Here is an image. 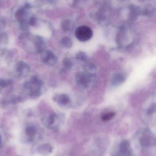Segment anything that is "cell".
Returning a JSON list of instances; mask_svg holds the SVG:
<instances>
[{"label": "cell", "instance_id": "obj_17", "mask_svg": "<svg viewBox=\"0 0 156 156\" xmlns=\"http://www.w3.org/2000/svg\"><path fill=\"white\" fill-rule=\"evenodd\" d=\"M63 66L67 70H69L72 68L73 64L71 60L68 58H65L63 60Z\"/></svg>", "mask_w": 156, "mask_h": 156}, {"label": "cell", "instance_id": "obj_18", "mask_svg": "<svg viewBox=\"0 0 156 156\" xmlns=\"http://www.w3.org/2000/svg\"><path fill=\"white\" fill-rule=\"evenodd\" d=\"M85 68L87 72L92 74H94V73L96 71V68H95V66L92 64L91 63H88L85 66Z\"/></svg>", "mask_w": 156, "mask_h": 156}, {"label": "cell", "instance_id": "obj_13", "mask_svg": "<svg viewBox=\"0 0 156 156\" xmlns=\"http://www.w3.org/2000/svg\"><path fill=\"white\" fill-rule=\"evenodd\" d=\"M76 58L77 59L85 62H88L89 60V58L88 55H87L85 53L83 52H80L77 53Z\"/></svg>", "mask_w": 156, "mask_h": 156}, {"label": "cell", "instance_id": "obj_19", "mask_svg": "<svg viewBox=\"0 0 156 156\" xmlns=\"http://www.w3.org/2000/svg\"><path fill=\"white\" fill-rule=\"evenodd\" d=\"M12 81L10 80H5V79H0V89L5 88L7 86L11 85Z\"/></svg>", "mask_w": 156, "mask_h": 156}, {"label": "cell", "instance_id": "obj_12", "mask_svg": "<svg viewBox=\"0 0 156 156\" xmlns=\"http://www.w3.org/2000/svg\"><path fill=\"white\" fill-rule=\"evenodd\" d=\"M57 119V116L55 114H51L45 118V123L49 127H52L54 124Z\"/></svg>", "mask_w": 156, "mask_h": 156}, {"label": "cell", "instance_id": "obj_2", "mask_svg": "<svg viewBox=\"0 0 156 156\" xmlns=\"http://www.w3.org/2000/svg\"><path fill=\"white\" fill-rule=\"evenodd\" d=\"M94 74L87 72H79L76 76V81L79 87L82 89H88L92 85L94 81Z\"/></svg>", "mask_w": 156, "mask_h": 156}, {"label": "cell", "instance_id": "obj_1", "mask_svg": "<svg viewBox=\"0 0 156 156\" xmlns=\"http://www.w3.org/2000/svg\"><path fill=\"white\" fill-rule=\"evenodd\" d=\"M42 85L43 82L36 76H34L30 82L25 83L24 87L26 89L29 90L30 96L35 98L40 95Z\"/></svg>", "mask_w": 156, "mask_h": 156}, {"label": "cell", "instance_id": "obj_11", "mask_svg": "<svg viewBox=\"0 0 156 156\" xmlns=\"http://www.w3.org/2000/svg\"><path fill=\"white\" fill-rule=\"evenodd\" d=\"M52 150V146L49 144L42 145L39 146L38 149V152L42 155H45L51 152Z\"/></svg>", "mask_w": 156, "mask_h": 156}, {"label": "cell", "instance_id": "obj_10", "mask_svg": "<svg viewBox=\"0 0 156 156\" xmlns=\"http://www.w3.org/2000/svg\"><path fill=\"white\" fill-rule=\"evenodd\" d=\"M141 145L143 146H149L156 143L154 139L147 136L142 137L140 140Z\"/></svg>", "mask_w": 156, "mask_h": 156}, {"label": "cell", "instance_id": "obj_16", "mask_svg": "<svg viewBox=\"0 0 156 156\" xmlns=\"http://www.w3.org/2000/svg\"><path fill=\"white\" fill-rule=\"evenodd\" d=\"M140 13V9L138 7H132V11H131V16L133 19H136L137 18V16Z\"/></svg>", "mask_w": 156, "mask_h": 156}, {"label": "cell", "instance_id": "obj_9", "mask_svg": "<svg viewBox=\"0 0 156 156\" xmlns=\"http://www.w3.org/2000/svg\"><path fill=\"white\" fill-rule=\"evenodd\" d=\"M58 104L61 106L67 105L71 102V99L68 95L66 94H62L60 95L56 99Z\"/></svg>", "mask_w": 156, "mask_h": 156}, {"label": "cell", "instance_id": "obj_14", "mask_svg": "<svg viewBox=\"0 0 156 156\" xmlns=\"http://www.w3.org/2000/svg\"><path fill=\"white\" fill-rule=\"evenodd\" d=\"M115 116V112H110L104 114L101 117V119L104 121H108L112 119Z\"/></svg>", "mask_w": 156, "mask_h": 156}, {"label": "cell", "instance_id": "obj_5", "mask_svg": "<svg viewBox=\"0 0 156 156\" xmlns=\"http://www.w3.org/2000/svg\"><path fill=\"white\" fill-rule=\"evenodd\" d=\"M16 71L19 76H25L29 73L30 68L28 65L25 62L20 61L16 65Z\"/></svg>", "mask_w": 156, "mask_h": 156}, {"label": "cell", "instance_id": "obj_4", "mask_svg": "<svg viewBox=\"0 0 156 156\" xmlns=\"http://www.w3.org/2000/svg\"><path fill=\"white\" fill-rule=\"evenodd\" d=\"M42 60L45 65L49 66H53L57 63L58 58L53 52L48 50L42 55Z\"/></svg>", "mask_w": 156, "mask_h": 156}, {"label": "cell", "instance_id": "obj_6", "mask_svg": "<svg viewBox=\"0 0 156 156\" xmlns=\"http://www.w3.org/2000/svg\"><path fill=\"white\" fill-rule=\"evenodd\" d=\"M130 144L127 140L121 142L119 145V155L120 156H129L130 155Z\"/></svg>", "mask_w": 156, "mask_h": 156}, {"label": "cell", "instance_id": "obj_7", "mask_svg": "<svg viewBox=\"0 0 156 156\" xmlns=\"http://www.w3.org/2000/svg\"><path fill=\"white\" fill-rule=\"evenodd\" d=\"M125 77L121 74H117L113 76L111 84L113 86H117L124 82Z\"/></svg>", "mask_w": 156, "mask_h": 156}, {"label": "cell", "instance_id": "obj_8", "mask_svg": "<svg viewBox=\"0 0 156 156\" xmlns=\"http://www.w3.org/2000/svg\"><path fill=\"white\" fill-rule=\"evenodd\" d=\"M37 130L36 128L33 126H29L25 129V134L27 137V140L29 142H32L36 135Z\"/></svg>", "mask_w": 156, "mask_h": 156}, {"label": "cell", "instance_id": "obj_20", "mask_svg": "<svg viewBox=\"0 0 156 156\" xmlns=\"http://www.w3.org/2000/svg\"><path fill=\"white\" fill-rule=\"evenodd\" d=\"M152 11H153V9L151 7L147 8L143 11V14L144 15H149L152 13Z\"/></svg>", "mask_w": 156, "mask_h": 156}, {"label": "cell", "instance_id": "obj_21", "mask_svg": "<svg viewBox=\"0 0 156 156\" xmlns=\"http://www.w3.org/2000/svg\"><path fill=\"white\" fill-rule=\"evenodd\" d=\"M1 136H0V146H1Z\"/></svg>", "mask_w": 156, "mask_h": 156}, {"label": "cell", "instance_id": "obj_15", "mask_svg": "<svg viewBox=\"0 0 156 156\" xmlns=\"http://www.w3.org/2000/svg\"><path fill=\"white\" fill-rule=\"evenodd\" d=\"M62 45L66 48H70L72 46V42L68 38L63 39L61 41Z\"/></svg>", "mask_w": 156, "mask_h": 156}, {"label": "cell", "instance_id": "obj_3", "mask_svg": "<svg viewBox=\"0 0 156 156\" xmlns=\"http://www.w3.org/2000/svg\"><path fill=\"white\" fill-rule=\"evenodd\" d=\"M75 34L77 39L84 42L91 39L93 36V31L87 26H79L75 30Z\"/></svg>", "mask_w": 156, "mask_h": 156}]
</instances>
